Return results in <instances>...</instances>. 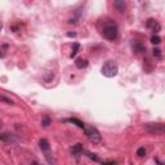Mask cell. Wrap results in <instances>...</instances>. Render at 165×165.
Here are the masks:
<instances>
[{
  "label": "cell",
  "mask_w": 165,
  "mask_h": 165,
  "mask_svg": "<svg viewBox=\"0 0 165 165\" xmlns=\"http://www.w3.org/2000/svg\"><path fill=\"white\" fill-rule=\"evenodd\" d=\"M102 35L104 39H107L110 41L116 40V39H118V35H119V27L116 25V22H114V21L106 22L103 28H102Z\"/></svg>",
  "instance_id": "6da1fadb"
},
{
  "label": "cell",
  "mask_w": 165,
  "mask_h": 165,
  "mask_svg": "<svg viewBox=\"0 0 165 165\" xmlns=\"http://www.w3.org/2000/svg\"><path fill=\"white\" fill-rule=\"evenodd\" d=\"M144 130L152 135H163L165 133V125L163 123H147L144 124Z\"/></svg>",
  "instance_id": "7a4b0ae2"
},
{
  "label": "cell",
  "mask_w": 165,
  "mask_h": 165,
  "mask_svg": "<svg viewBox=\"0 0 165 165\" xmlns=\"http://www.w3.org/2000/svg\"><path fill=\"white\" fill-rule=\"evenodd\" d=\"M102 75L103 76H106V77H114V76H116L118 75V72H119V67H118V65H116L115 62H112V61H107L103 66H102Z\"/></svg>",
  "instance_id": "3957f363"
},
{
  "label": "cell",
  "mask_w": 165,
  "mask_h": 165,
  "mask_svg": "<svg viewBox=\"0 0 165 165\" xmlns=\"http://www.w3.org/2000/svg\"><path fill=\"white\" fill-rule=\"evenodd\" d=\"M84 130H85L86 137L89 138L90 142H93V143H101L102 137H101V134H99V132H98V129H97V128H94V127H86Z\"/></svg>",
  "instance_id": "277c9868"
},
{
  "label": "cell",
  "mask_w": 165,
  "mask_h": 165,
  "mask_svg": "<svg viewBox=\"0 0 165 165\" xmlns=\"http://www.w3.org/2000/svg\"><path fill=\"white\" fill-rule=\"evenodd\" d=\"M146 26L150 28V30H152V32H155V34H158V32L161 30V26H160V23L156 21V19H153V18H150V19H147Z\"/></svg>",
  "instance_id": "5b68a950"
},
{
  "label": "cell",
  "mask_w": 165,
  "mask_h": 165,
  "mask_svg": "<svg viewBox=\"0 0 165 165\" xmlns=\"http://www.w3.org/2000/svg\"><path fill=\"white\" fill-rule=\"evenodd\" d=\"M132 49H133L134 53L139 54V53H144V52H146V46H144L139 40H133L132 41Z\"/></svg>",
  "instance_id": "8992f818"
},
{
  "label": "cell",
  "mask_w": 165,
  "mask_h": 165,
  "mask_svg": "<svg viewBox=\"0 0 165 165\" xmlns=\"http://www.w3.org/2000/svg\"><path fill=\"white\" fill-rule=\"evenodd\" d=\"M0 141L4 142V143H12L16 141V137L13 134H9V133H3L0 134Z\"/></svg>",
  "instance_id": "52a82bcc"
},
{
  "label": "cell",
  "mask_w": 165,
  "mask_h": 165,
  "mask_svg": "<svg viewBox=\"0 0 165 165\" xmlns=\"http://www.w3.org/2000/svg\"><path fill=\"white\" fill-rule=\"evenodd\" d=\"M84 151H85V150L83 148V146H81L80 143L75 144V146H74V147L71 148V153L74 155V156H76V158H77V156H80V155H81V153H83Z\"/></svg>",
  "instance_id": "ba28073f"
},
{
  "label": "cell",
  "mask_w": 165,
  "mask_h": 165,
  "mask_svg": "<svg viewBox=\"0 0 165 165\" xmlns=\"http://www.w3.org/2000/svg\"><path fill=\"white\" fill-rule=\"evenodd\" d=\"M75 66L77 67V69H85L86 66H88V61L85 60V58H77V60L75 61Z\"/></svg>",
  "instance_id": "9c48e42d"
},
{
  "label": "cell",
  "mask_w": 165,
  "mask_h": 165,
  "mask_svg": "<svg viewBox=\"0 0 165 165\" xmlns=\"http://www.w3.org/2000/svg\"><path fill=\"white\" fill-rule=\"evenodd\" d=\"M0 102L7 103V104H14V101L12 98H9V97H7L5 94H3V93H0Z\"/></svg>",
  "instance_id": "30bf717a"
},
{
  "label": "cell",
  "mask_w": 165,
  "mask_h": 165,
  "mask_svg": "<svg viewBox=\"0 0 165 165\" xmlns=\"http://www.w3.org/2000/svg\"><path fill=\"white\" fill-rule=\"evenodd\" d=\"M39 146H40V148L43 150V151H49V148H51V146H49V142H48L46 139H40V142H39Z\"/></svg>",
  "instance_id": "8fae6325"
},
{
  "label": "cell",
  "mask_w": 165,
  "mask_h": 165,
  "mask_svg": "<svg viewBox=\"0 0 165 165\" xmlns=\"http://www.w3.org/2000/svg\"><path fill=\"white\" fill-rule=\"evenodd\" d=\"M66 121H67V123H74V124H76L77 127H79L80 129H83V130L85 129V125H84V124H83L80 120H77V119H74V118H72V119H67Z\"/></svg>",
  "instance_id": "7c38bea8"
},
{
  "label": "cell",
  "mask_w": 165,
  "mask_h": 165,
  "mask_svg": "<svg viewBox=\"0 0 165 165\" xmlns=\"http://www.w3.org/2000/svg\"><path fill=\"white\" fill-rule=\"evenodd\" d=\"M114 7L118 8L119 12H124V9H125V3H124V2H115V3H114Z\"/></svg>",
  "instance_id": "4fadbf2b"
},
{
  "label": "cell",
  "mask_w": 165,
  "mask_h": 165,
  "mask_svg": "<svg viewBox=\"0 0 165 165\" xmlns=\"http://www.w3.org/2000/svg\"><path fill=\"white\" fill-rule=\"evenodd\" d=\"M74 48H72V52H71V58H74L75 56H76V53H77V51H79V48H80V44L79 43H74V45H72Z\"/></svg>",
  "instance_id": "5bb4252c"
},
{
  "label": "cell",
  "mask_w": 165,
  "mask_h": 165,
  "mask_svg": "<svg viewBox=\"0 0 165 165\" xmlns=\"http://www.w3.org/2000/svg\"><path fill=\"white\" fill-rule=\"evenodd\" d=\"M52 123V120H51V118L49 116H45V118L43 119V121H41V125L44 128H46V127H49V124Z\"/></svg>",
  "instance_id": "9a60e30c"
},
{
  "label": "cell",
  "mask_w": 165,
  "mask_h": 165,
  "mask_svg": "<svg viewBox=\"0 0 165 165\" xmlns=\"http://www.w3.org/2000/svg\"><path fill=\"white\" fill-rule=\"evenodd\" d=\"M84 152L86 153V156H88L89 159H92L93 161H99V160H98V156H97L95 153H92V152H89V151H84Z\"/></svg>",
  "instance_id": "2e32d148"
},
{
  "label": "cell",
  "mask_w": 165,
  "mask_h": 165,
  "mask_svg": "<svg viewBox=\"0 0 165 165\" xmlns=\"http://www.w3.org/2000/svg\"><path fill=\"white\" fill-rule=\"evenodd\" d=\"M137 155H138V158H144V156H146V148H144V147H139L137 150Z\"/></svg>",
  "instance_id": "e0dca14e"
},
{
  "label": "cell",
  "mask_w": 165,
  "mask_h": 165,
  "mask_svg": "<svg viewBox=\"0 0 165 165\" xmlns=\"http://www.w3.org/2000/svg\"><path fill=\"white\" fill-rule=\"evenodd\" d=\"M160 41H161V39H160L158 35H153V36L151 37V43H152V44H155V45L160 44Z\"/></svg>",
  "instance_id": "ac0fdd59"
},
{
  "label": "cell",
  "mask_w": 165,
  "mask_h": 165,
  "mask_svg": "<svg viewBox=\"0 0 165 165\" xmlns=\"http://www.w3.org/2000/svg\"><path fill=\"white\" fill-rule=\"evenodd\" d=\"M153 56L156 57V58H159V60H161V51L159 49V48H153Z\"/></svg>",
  "instance_id": "d6986e66"
},
{
  "label": "cell",
  "mask_w": 165,
  "mask_h": 165,
  "mask_svg": "<svg viewBox=\"0 0 165 165\" xmlns=\"http://www.w3.org/2000/svg\"><path fill=\"white\" fill-rule=\"evenodd\" d=\"M8 49V45L7 44H4L2 48H0V58H3V57H5V51Z\"/></svg>",
  "instance_id": "ffe728a7"
},
{
  "label": "cell",
  "mask_w": 165,
  "mask_h": 165,
  "mask_svg": "<svg viewBox=\"0 0 165 165\" xmlns=\"http://www.w3.org/2000/svg\"><path fill=\"white\" fill-rule=\"evenodd\" d=\"M67 36H69V37H75L76 32H69V34H67Z\"/></svg>",
  "instance_id": "44dd1931"
},
{
  "label": "cell",
  "mask_w": 165,
  "mask_h": 165,
  "mask_svg": "<svg viewBox=\"0 0 165 165\" xmlns=\"http://www.w3.org/2000/svg\"><path fill=\"white\" fill-rule=\"evenodd\" d=\"M155 161H156V163H158V165H164V163H161V161H160L159 159H158V158H156V159H155Z\"/></svg>",
  "instance_id": "7402d4cb"
},
{
  "label": "cell",
  "mask_w": 165,
  "mask_h": 165,
  "mask_svg": "<svg viewBox=\"0 0 165 165\" xmlns=\"http://www.w3.org/2000/svg\"><path fill=\"white\" fill-rule=\"evenodd\" d=\"M31 165H41V164H39V163H36V161H34V163H31Z\"/></svg>",
  "instance_id": "603a6c76"
},
{
  "label": "cell",
  "mask_w": 165,
  "mask_h": 165,
  "mask_svg": "<svg viewBox=\"0 0 165 165\" xmlns=\"http://www.w3.org/2000/svg\"><path fill=\"white\" fill-rule=\"evenodd\" d=\"M2 28H3V22L0 21V31H2Z\"/></svg>",
  "instance_id": "cb8c5ba5"
},
{
  "label": "cell",
  "mask_w": 165,
  "mask_h": 165,
  "mask_svg": "<svg viewBox=\"0 0 165 165\" xmlns=\"http://www.w3.org/2000/svg\"><path fill=\"white\" fill-rule=\"evenodd\" d=\"M130 165H134V164H130Z\"/></svg>",
  "instance_id": "d4e9b609"
}]
</instances>
